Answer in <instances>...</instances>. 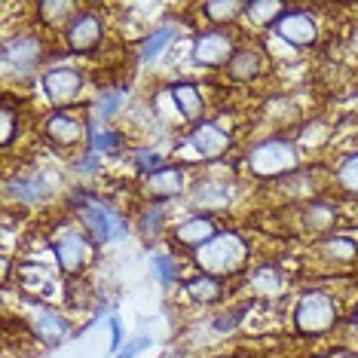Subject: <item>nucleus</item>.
Masks as SVG:
<instances>
[{
  "mask_svg": "<svg viewBox=\"0 0 358 358\" xmlns=\"http://www.w3.org/2000/svg\"><path fill=\"white\" fill-rule=\"evenodd\" d=\"M77 13L74 3H68V0H46V3H40V19H43V25L50 28H59L64 22H71V15Z\"/></svg>",
  "mask_w": 358,
  "mask_h": 358,
  "instance_id": "obj_20",
  "label": "nucleus"
},
{
  "mask_svg": "<svg viewBox=\"0 0 358 358\" xmlns=\"http://www.w3.org/2000/svg\"><path fill=\"white\" fill-rule=\"evenodd\" d=\"M324 255H328L331 260H343V264H349V260H355V242L349 239V236H331L328 242H324Z\"/></svg>",
  "mask_w": 358,
  "mask_h": 358,
  "instance_id": "obj_22",
  "label": "nucleus"
},
{
  "mask_svg": "<svg viewBox=\"0 0 358 358\" xmlns=\"http://www.w3.org/2000/svg\"><path fill=\"white\" fill-rule=\"evenodd\" d=\"M110 331H113V349H120L123 346V328L117 322H110Z\"/></svg>",
  "mask_w": 358,
  "mask_h": 358,
  "instance_id": "obj_29",
  "label": "nucleus"
},
{
  "mask_svg": "<svg viewBox=\"0 0 358 358\" xmlns=\"http://www.w3.org/2000/svg\"><path fill=\"white\" fill-rule=\"evenodd\" d=\"M157 266H159V275H162V282H175V266H172V260H166V257H157Z\"/></svg>",
  "mask_w": 358,
  "mask_h": 358,
  "instance_id": "obj_28",
  "label": "nucleus"
},
{
  "mask_svg": "<svg viewBox=\"0 0 358 358\" xmlns=\"http://www.w3.org/2000/svg\"><path fill=\"white\" fill-rule=\"evenodd\" d=\"M77 208H80V215H83L89 233H92V242H95V245L108 242L110 236H123V221H117V217H113L108 208H101L95 199L77 196Z\"/></svg>",
  "mask_w": 358,
  "mask_h": 358,
  "instance_id": "obj_4",
  "label": "nucleus"
},
{
  "mask_svg": "<svg viewBox=\"0 0 358 358\" xmlns=\"http://www.w3.org/2000/svg\"><path fill=\"white\" fill-rule=\"evenodd\" d=\"M248 169L257 178H282L297 169V150L291 141L282 138H270V141H260L248 150Z\"/></svg>",
  "mask_w": 358,
  "mask_h": 358,
  "instance_id": "obj_2",
  "label": "nucleus"
},
{
  "mask_svg": "<svg viewBox=\"0 0 358 358\" xmlns=\"http://www.w3.org/2000/svg\"><path fill=\"white\" fill-rule=\"evenodd\" d=\"M245 13L255 25H275L285 15V6L279 0H251V3H245Z\"/></svg>",
  "mask_w": 358,
  "mask_h": 358,
  "instance_id": "obj_18",
  "label": "nucleus"
},
{
  "mask_svg": "<svg viewBox=\"0 0 358 358\" xmlns=\"http://www.w3.org/2000/svg\"><path fill=\"white\" fill-rule=\"evenodd\" d=\"M245 260H248V245L236 233H217L211 242L196 248V264L202 266V273L215 275V279L239 273L245 266Z\"/></svg>",
  "mask_w": 358,
  "mask_h": 358,
  "instance_id": "obj_1",
  "label": "nucleus"
},
{
  "mask_svg": "<svg viewBox=\"0 0 358 358\" xmlns=\"http://www.w3.org/2000/svg\"><path fill=\"white\" fill-rule=\"evenodd\" d=\"M83 86V77H80L77 68H52L43 74V92L50 95L55 104L71 101Z\"/></svg>",
  "mask_w": 358,
  "mask_h": 358,
  "instance_id": "obj_8",
  "label": "nucleus"
},
{
  "mask_svg": "<svg viewBox=\"0 0 358 358\" xmlns=\"http://www.w3.org/2000/svg\"><path fill=\"white\" fill-rule=\"evenodd\" d=\"M352 46H355V52H358V34L352 37Z\"/></svg>",
  "mask_w": 358,
  "mask_h": 358,
  "instance_id": "obj_31",
  "label": "nucleus"
},
{
  "mask_svg": "<svg viewBox=\"0 0 358 358\" xmlns=\"http://www.w3.org/2000/svg\"><path fill=\"white\" fill-rule=\"evenodd\" d=\"M221 279H215V275H196L190 285H187V294L190 300H196V303H215L217 297H221Z\"/></svg>",
  "mask_w": 358,
  "mask_h": 358,
  "instance_id": "obj_19",
  "label": "nucleus"
},
{
  "mask_svg": "<svg viewBox=\"0 0 358 358\" xmlns=\"http://www.w3.org/2000/svg\"><path fill=\"white\" fill-rule=\"evenodd\" d=\"M3 59H6V64L19 68L22 74H28V71L40 62V43L34 37H19L3 50Z\"/></svg>",
  "mask_w": 358,
  "mask_h": 358,
  "instance_id": "obj_13",
  "label": "nucleus"
},
{
  "mask_svg": "<svg viewBox=\"0 0 358 358\" xmlns=\"http://www.w3.org/2000/svg\"><path fill=\"white\" fill-rule=\"evenodd\" d=\"M211 22H233L239 13H245L242 0H217V3H206L202 6Z\"/></svg>",
  "mask_w": 358,
  "mask_h": 358,
  "instance_id": "obj_21",
  "label": "nucleus"
},
{
  "mask_svg": "<svg viewBox=\"0 0 358 358\" xmlns=\"http://www.w3.org/2000/svg\"><path fill=\"white\" fill-rule=\"evenodd\" d=\"M337 181H340V187H343L346 193L358 196V153H355V157H349V159L340 162V169H337Z\"/></svg>",
  "mask_w": 358,
  "mask_h": 358,
  "instance_id": "obj_23",
  "label": "nucleus"
},
{
  "mask_svg": "<svg viewBox=\"0 0 358 358\" xmlns=\"http://www.w3.org/2000/svg\"><path fill=\"white\" fill-rule=\"evenodd\" d=\"M83 120H77L74 113H52L50 117V123H46V135L52 138L55 144H77L80 138H83Z\"/></svg>",
  "mask_w": 358,
  "mask_h": 358,
  "instance_id": "obj_12",
  "label": "nucleus"
},
{
  "mask_svg": "<svg viewBox=\"0 0 358 358\" xmlns=\"http://www.w3.org/2000/svg\"><path fill=\"white\" fill-rule=\"evenodd\" d=\"M233 43L230 37L221 34V31H208V34H199L196 43H193V62L206 64V68H217V64L233 59Z\"/></svg>",
  "mask_w": 358,
  "mask_h": 358,
  "instance_id": "obj_6",
  "label": "nucleus"
},
{
  "mask_svg": "<svg viewBox=\"0 0 358 358\" xmlns=\"http://www.w3.org/2000/svg\"><path fill=\"white\" fill-rule=\"evenodd\" d=\"M306 224L313 227V230H328L334 224V208L331 206H322V202H315V206L306 208Z\"/></svg>",
  "mask_w": 358,
  "mask_h": 358,
  "instance_id": "obj_24",
  "label": "nucleus"
},
{
  "mask_svg": "<svg viewBox=\"0 0 358 358\" xmlns=\"http://www.w3.org/2000/svg\"><path fill=\"white\" fill-rule=\"evenodd\" d=\"M120 101H123V95H120V92H110V99L108 101H104V113H110L113 108H117V104Z\"/></svg>",
  "mask_w": 358,
  "mask_h": 358,
  "instance_id": "obj_30",
  "label": "nucleus"
},
{
  "mask_svg": "<svg viewBox=\"0 0 358 358\" xmlns=\"http://www.w3.org/2000/svg\"><path fill=\"white\" fill-rule=\"evenodd\" d=\"M334 322H337L334 300L322 291H309L294 306V324L300 334H324L328 328H334Z\"/></svg>",
  "mask_w": 358,
  "mask_h": 358,
  "instance_id": "obj_3",
  "label": "nucleus"
},
{
  "mask_svg": "<svg viewBox=\"0 0 358 358\" xmlns=\"http://www.w3.org/2000/svg\"><path fill=\"white\" fill-rule=\"evenodd\" d=\"M273 28H275V34H279L285 43H291V46H313L315 37H319L315 19L313 15H306V13H285Z\"/></svg>",
  "mask_w": 358,
  "mask_h": 358,
  "instance_id": "obj_5",
  "label": "nucleus"
},
{
  "mask_svg": "<svg viewBox=\"0 0 358 358\" xmlns=\"http://www.w3.org/2000/svg\"><path fill=\"white\" fill-rule=\"evenodd\" d=\"M172 37H175V31H172V28H162L159 34H153V37L148 40V43H144V59H153V55H157V52L162 50V46H166L169 40H172Z\"/></svg>",
  "mask_w": 358,
  "mask_h": 358,
  "instance_id": "obj_25",
  "label": "nucleus"
},
{
  "mask_svg": "<svg viewBox=\"0 0 358 358\" xmlns=\"http://www.w3.org/2000/svg\"><path fill=\"white\" fill-rule=\"evenodd\" d=\"M0 123H3V132H0V141L10 144L13 141V129H15V110L10 104H3V113H0Z\"/></svg>",
  "mask_w": 358,
  "mask_h": 358,
  "instance_id": "obj_26",
  "label": "nucleus"
},
{
  "mask_svg": "<svg viewBox=\"0 0 358 358\" xmlns=\"http://www.w3.org/2000/svg\"><path fill=\"white\" fill-rule=\"evenodd\" d=\"M184 187V175L172 166H162L159 172L148 175V193L153 199H172L175 193H181Z\"/></svg>",
  "mask_w": 358,
  "mask_h": 358,
  "instance_id": "obj_14",
  "label": "nucleus"
},
{
  "mask_svg": "<svg viewBox=\"0 0 358 358\" xmlns=\"http://www.w3.org/2000/svg\"><path fill=\"white\" fill-rule=\"evenodd\" d=\"M117 141H120V138L113 135V132H110V135L92 132V148H95V150H110V148H113V144H117Z\"/></svg>",
  "mask_w": 358,
  "mask_h": 358,
  "instance_id": "obj_27",
  "label": "nucleus"
},
{
  "mask_svg": "<svg viewBox=\"0 0 358 358\" xmlns=\"http://www.w3.org/2000/svg\"><path fill=\"white\" fill-rule=\"evenodd\" d=\"M172 99L178 104V110H181V117L184 120H199L202 117V95H199V89L196 86H190V83H178L172 86Z\"/></svg>",
  "mask_w": 358,
  "mask_h": 358,
  "instance_id": "obj_17",
  "label": "nucleus"
},
{
  "mask_svg": "<svg viewBox=\"0 0 358 358\" xmlns=\"http://www.w3.org/2000/svg\"><path fill=\"white\" fill-rule=\"evenodd\" d=\"M31 328L40 340H46V343H59V340L68 337V324H64L62 315L50 313V309H37L34 315H31Z\"/></svg>",
  "mask_w": 358,
  "mask_h": 358,
  "instance_id": "obj_15",
  "label": "nucleus"
},
{
  "mask_svg": "<svg viewBox=\"0 0 358 358\" xmlns=\"http://www.w3.org/2000/svg\"><path fill=\"white\" fill-rule=\"evenodd\" d=\"M175 236H178V242H181V245H187V248L196 251V248L206 245V242L215 239L217 230H215V224H211L208 217L196 215V217H187V221L175 230Z\"/></svg>",
  "mask_w": 358,
  "mask_h": 358,
  "instance_id": "obj_11",
  "label": "nucleus"
},
{
  "mask_svg": "<svg viewBox=\"0 0 358 358\" xmlns=\"http://www.w3.org/2000/svg\"><path fill=\"white\" fill-rule=\"evenodd\" d=\"M52 248H55V257H59V266L71 275H77L83 270L89 255H92V242H86L80 233H64Z\"/></svg>",
  "mask_w": 358,
  "mask_h": 358,
  "instance_id": "obj_7",
  "label": "nucleus"
},
{
  "mask_svg": "<svg viewBox=\"0 0 358 358\" xmlns=\"http://www.w3.org/2000/svg\"><path fill=\"white\" fill-rule=\"evenodd\" d=\"M99 40H101V19H99V15L83 13V15H77V19L71 22V28H68V46L74 52L95 50V46H99Z\"/></svg>",
  "mask_w": 358,
  "mask_h": 358,
  "instance_id": "obj_9",
  "label": "nucleus"
},
{
  "mask_svg": "<svg viewBox=\"0 0 358 358\" xmlns=\"http://www.w3.org/2000/svg\"><path fill=\"white\" fill-rule=\"evenodd\" d=\"M266 68V59L255 50H239L230 59V77L233 80H242V83H248V80L260 77V71Z\"/></svg>",
  "mask_w": 358,
  "mask_h": 358,
  "instance_id": "obj_16",
  "label": "nucleus"
},
{
  "mask_svg": "<svg viewBox=\"0 0 358 358\" xmlns=\"http://www.w3.org/2000/svg\"><path fill=\"white\" fill-rule=\"evenodd\" d=\"M190 144L196 148L202 157H221L230 148V138H227L224 129H217L215 123H199L196 129L190 132Z\"/></svg>",
  "mask_w": 358,
  "mask_h": 358,
  "instance_id": "obj_10",
  "label": "nucleus"
},
{
  "mask_svg": "<svg viewBox=\"0 0 358 358\" xmlns=\"http://www.w3.org/2000/svg\"><path fill=\"white\" fill-rule=\"evenodd\" d=\"M340 358H358V355H352V352H349V355H340Z\"/></svg>",
  "mask_w": 358,
  "mask_h": 358,
  "instance_id": "obj_32",
  "label": "nucleus"
}]
</instances>
